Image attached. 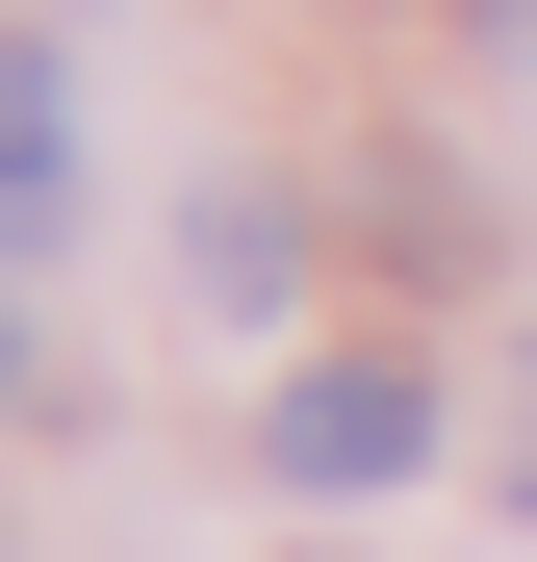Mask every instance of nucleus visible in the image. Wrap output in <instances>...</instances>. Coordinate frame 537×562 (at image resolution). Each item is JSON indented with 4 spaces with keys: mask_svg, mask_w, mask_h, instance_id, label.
Masks as SVG:
<instances>
[{
    "mask_svg": "<svg viewBox=\"0 0 537 562\" xmlns=\"http://www.w3.org/2000/svg\"><path fill=\"white\" fill-rule=\"evenodd\" d=\"M256 460H282L307 512H358V486H410V460H435V384H410V358H307Z\"/></svg>",
    "mask_w": 537,
    "mask_h": 562,
    "instance_id": "obj_1",
    "label": "nucleus"
},
{
    "mask_svg": "<svg viewBox=\"0 0 537 562\" xmlns=\"http://www.w3.org/2000/svg\"><path fill=\"white\" fill-rule=\"evenodd\" d=\"M52 179H77V77L0 52V231H52Z\"/></svg>",
    "mask_w": 537,
    "mask_h": 562,
    "instance_id": "obj_2",
    "label": "nucleus"
},
{
    "mask_svg": "<svg viewBox=\"0 0 537 562\" xmlns=\"http://www.w3.org/2000/svg\"><path fill=\"white\" fill-rule=\"evenodd\" d=\"M0 409H26V307H0Z\"/></svg>",
    "mask_w": 537,
    "mask_h": 562,
    "instance_id": "obj_3",
    "label": "nucleus"
},
{
    "mask_svg": "<svg viewBox=\"0 0 537 562\" xmlns=\"http://www.w3.org/2000/svg\"><path fill=\"white\" fill-rule=\"evenodd\" d=\"M486 52H537V0H486Z\"/></svg>",
    "mask_w": 537,
    "mask_h": 562,
    "instance_id": "obj_4",
    "label": "nucleus"
}]
</instances>
